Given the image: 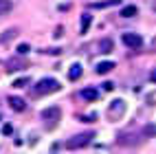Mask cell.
<instances>
[{
    "label": "cell",
    "instance_id": "1",
    "mask_svg": "<svg viewBox=\"0 0 156 154\" xmlns=\"http://www.w3.org/2000/svg\"><path fill=\"white\" fill-rule=\"evenodd\" d=\"M42 119H44V123H46V128H55L57 121L62 119V110H59L57 106H51V108L42 110Z\"/></svg>",
    "mask_w": 156,
    "mask_h": 154
},
{
    "label": "cell",
    "instance_id": "2",
    "mask_svg": "<svg viewBox=\"0 0 156 154\" xmlns=\"http://www.w3.org/2000/svg\"><path fill=\"white\" fill-rule=\"evenodd\" d=\"M57 90H59V81H57V79H48V77L40 79V81H37V86H35V92H37V95H46V92H57Z\"/></svg>",
    "mask_w": 156,
    "mask_h": 154
},
{
    "label": "cell",
    "instance_id": "3",
    "mask_svg": "<svg viewBox=\"0 0 156 154\" xmlns=\"http://www.w3.org/2000/svg\"><path fill=\"white\" fill-rule=\"evenodd\" d=\"M95 139V132H86V134H75L68 143H66V148L68 150H77V148H84V145H88V143Z\"/></svg>",
    "mask_w": 156,
    "mask_h": 154
},
{
    "label": "cell",
    "instance_id": "4",
    "mask_svg": "<svg viewBox=\"0 0 156 154\" xmlns=\"http://www.w3.org/2000/svg\"><path fill=\"white\" fill-rule=\"evenodd\" d=\"M121 40H123V44L130 46V48H141L143 46V38L136 35V33H123Z\"/></svg>",
    "mask_w": 156,
    "mask_h": 154
},
{
    "label": "cell",
    "instance_id": "5",
    "mask_svg": "<svg viewBox=\"0 0 156 154\" xmlns=\"http://www.w3.org/2000/svg\"><path fill=\"white\" fill-rule=\"evenodd\" d=\"M123 112H126V101H123V99H114L112 104H110V110H108V115L114 119V117H121Z\"/></svg>",
    "mask_w": 156,
    "mask_h": 154
},
{
    "label": "cell",
    "instance_id": "6",
    "mask_svg": "<svg viewBox=\"0 0 156 154\" xmlns=\"http://www.w3.org/2000/svg\"><path fill=\"white\" fill-rule=\"evenodd\" d=\"M9 106H11V110H16V112H22L27 108V104H24L22 97H11V99H9Z\"/></svg>",
    "mask_w": 156,
    "mask_h": 154
},
{
    "label": "cell",
    "instance_id": "7",
    "mask_svg": "<svg viewBox=\"0 0 156 154\" xmlns=\"http://www.w3.org/2000/svg\"><path fill=\"white\" fill-rule=\"evenodd\" d=\"M112 68H114V62H99L95 70H97L99 75H108V73H110Z\"/></svg>",
    "mask_w": 156,
    "mask_h": 154
},
{
    "label": "cell",
    "instance_id": "8",
    "mask_svg": "<svg viewBox=\"0 0 156 154\" xmlns=\"http://www.w3.org/2000/svg\"><path fill=\"white\" fill-rule=\"evenodd\" d=\"M81 97H84V101H97L99 92L95 88H84V90H81Z\"/></svg>",
    "mask_w": 156,
    "mask_h": 154
},
{
    "label": "cell",
    "instance_id": "9",
    "mask_svg": "<svg viewBox=\"0 0 156 154\" xmlns=\"http://www.w3.org/2000/svg\"><path fill=\"white\" fill-rule=\"evenodd\" d=\"M112 48H114V42L110 38H103L101 44H99V51H101V53H112Z\"/></svg>",
    "mask_w": 156,
    "mask_h": 154
},
{
    "label": "cell",
    "instance_id": "10",
    "mask_svg": "<svg viewBox=\"0 0 156 154\" xmlns=\"http://www.w3.org/2000/svg\"><path fill=\"white\" fill-rule=\"evenodd\" d=\"M121 16L123 18H134V16H139V9L134 7V5H128V7L121 9Z\"/></svg>",
    "mask_w": 156,
    "mask_h": 154
},
{
    "label": "cell",
    "instance_id": "11",
    "mask_svg": "<svg viewBox=\"0 0 156 154\" xmlns=\"http://www.w3.org/2000/svg\"><path fill=\"white\" fill-rule=\"evenodd\" d=\"M90 22H92V16H90V13H84V16H81V22H79L81 33H86V31L90 29Z\"/></svg>",
    "mask_w": 156,
    "mask_h": 154
},
{
    "label": "cell",
    "instance_id": "12",
    "mask_svg": "<svg viewBox=\"0 0 156 154\" xmlns=\"http://www.w3.org/2000/svg\"><path fill=\"white\" fill-rule=\"evenodd\" d=\"M121 0H101V2H92L90 7L92 9H106V7H112V5H119Z\"/></svg>",
    "mask_w": 156,
    "mask_h": 154
},
{
    "label": "cell",
    "instance_id": "13",
    "mask_svg": "<svg viewBox=\"0 0 156 154\" xmlns=\"http://www.w3.org/2000/svg\"><path fill=\"white\" fill-rule=\"evenodd\" d=\"M11 9H13V2H11V0H0V18L7 16Z\"/></svg>",
    "mask_w": 156,
    "mask_h": 154
},
{
    "label": "cell",
    "instance_id": "14",
    "mask_svg": "<svg viewBox=\"0 0 156 154\" xmlns=\"http://www.w3.org/2000/svg\"><path fill=\"white\" fill-rule=\"evenodd\" d=\"M68 77L75 81V79H79L81 77V64H73L70 66V70H68Z\"/></svg>",
    "mask_w": 156,
    "mask_h": 154
},
{
    "label": "cell",
    "instance_id": "15",
    "mask_svg": "<svg viewBox=\"0 0 156 154\" xmlns=\"http://www.w3.org/2000/svg\"><path fill=\"white\" fill-rule=\"evenodd\" d=\"M16 35H18V29H7V31H5V35L0 38V42H2V44H7L9 40H11V38H16Z\"/></svg>",
    "mask_w": 156,
    "mask_h": 154
},
{
    "label": "cell",
    "instance_id": "16",
    "mask_svg": "<svg viewBox=\"0 0 156 154\" xmlns=\"http://www.w3.org/2000/svg\"><path fill=\"white\" fill-rule=\"evenodd\" d=\"M29 81H31L29 77H20V79H16V81H13V86H16V88H24Z\"/></svg>",
    "mask_w": 156,
    "mask_h": 154
},
{
    "label": "cell",
    "instance_id": "17",
    "mask_svg": "<svg viewBox=\"0 0 156 154\" xmlns=\"http://www.w3.org/2000/svg\"><path fill=\"white\" fill-rule=\"evenodd\" d=\"M143 134H145V137H154V134H156V126H145V128H143Z\"/></svg>",
    "mask_w": 156,
    "mask_h": 154
},
{
    "label": "cell",
    "instance_id": "18",
    "mask_svg": "<svg viewBox=\"0 0 156 154\" xmlns=\"http://www.w3.org/2000/svg\"><path fill=\"white\" fill-rule=\"evenodd\" d=\"M18 53H20V55H27V53H29V44H20V46H18Z\"/></svg>",
    "mask_w": 156,
    "mask_h": 154
},
{
    "label": "cell",
    "instance_id": "19",
    "mask_svg": "<svg viewBox=\"0 0 156 154\" xmlns=\"http://www.w3.org/2000/svg\"><path fill=\"white\" fill-rule=\"evenodd\" d=\"M11 132H13V128L9 126V123H5V126H2V134H11Z\"/></svg>",
    "mask_w": 156,
    "mask_h": 154
},
{
    "label": "cell",
    "instance_id": "20",
    "mask_svg": "<svg viewBox=\"0 0 156 154\" xmlns=\"http://www.w3.org/2000/svg\"><path fill=\"white\" fill-rule=\"evenodd\" d=\"M103 88H106V90H112V88H114V84H112V81H106V84H103Z\"/></svg>",
    "mask_w": 156,
    "mask_h": 154
},
{
    "label": "cell",
    "instance_id": "21",
    "mask_svg": "<svg viewBox=\"0 0 156 154\" xmlns=\"http://www.w3.org/2000/svg\"><path fill=\"white\" fill-rule=\"evenodd\" d=\"M62 31H64L62 27H57V29H55V38H62Z\"/></svg>",
    "mask_w": 156,
    "mask_h": 154
},
{
    "label": "cell",
    "instance_id": "22",
    "mask_svg": "<svg viewBox=\"0 0 156 154\" xmlns=\"http://www.w3.org/2000/svg\"><path fill=\"white\" fill-rule=\"evenodd\" d=\"M150 79H152V81H154V84H156V68L152 70V75H150Z\"/></svg>",
    "mask_w": 156,
    "mask_h": 154
}]
</instances>
